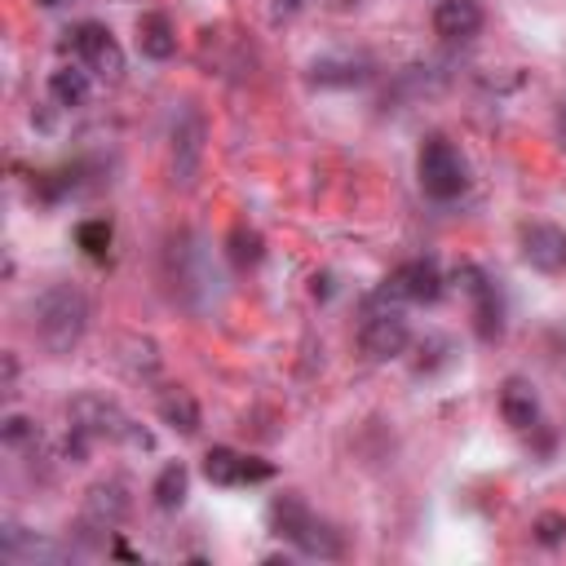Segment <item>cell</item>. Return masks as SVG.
<instances>
[{
    "label": "cell",
    "mask_w": 566,
    "mask_h": 566,
    "mask_svg": "<svg viewBox=\"0 0 566 566\" xmlns=\"http://www.w3.org/2000/svg\"><path fill=\"white\" fill-rule=\"evenodd\" d=\"M535 539H539L544 548H557V544L566 539V513H553V509L539 513V517H535Z\"/></svg>",
    "instance_id": "23"
},
{
    "label": "cell",
    "mask_w": 566,
    "mask_h": 566,
    "mask_svg": "<svg viewBox=\"0 0 566 566\" xmlns=\"http://www.w3.org/2000/svg\"><path fill=\"white\" fill-rule=\"evenodd\" d=\"M66 49L75 53V62H84L97 80H119L124 75V49H119V40L111 35V27L106 22H75L71 31H66Z\"/></svg>",
    "instance_id": "5"
},
{
    "label": "cell",
    "mask_w": 566,
    "mask_h": 566,
    "mask_svg": "<svg viewBox=\"0 0 566 566\" xmlns=\"http://www.w3.org/2000/svg\"><path fill=\"white\" fill-rule=\"evenodd\" d=\"M500 416L509 429L526 433V429H539V394L526 376H509L500 385Z\"/></svg>",
    "instance_id": "14"
},
{
    "label": "cell",
    "mask_w": 566,
    "mask_h": 566,
    "mask_svg": "<svg viewBox=\"0 0 566 566\" xmlns=\"http://www.w3.org/2000/svg\"><path fill=\"white\" fill-rule=\"evenodd\" d=\"M203 478L212 486H256L274 478V464L261 455H243L234 447H208L203 451Z\"/></svg>",
    "instance_id": "10"
},
{
    "label": "cell",
    "mask_w": 566,
    "mask_h": 566,
    "mask_svg": "<svg viewBox=\"0 0 566 566\" xmlns=\"http://www.w3.org/2000/svg\"><path fill=\"white\" fill-rule=\"evenodd\" d=\"M522 256L539 274H562L566 270V230L553 226V221L522 226Z\"/></svg>",
    "instance_id": "12"
},
{
    "label": "cell",
    "mask_w": 566,
    "mask_h": 566,
    "mask_svg": "<svg viewBox=\"0 0 566 566\" xmlns=\"http://www.w3.org/2000/svg\"><path fill=\"white\" fill-rule=\"evenodd\" d=\"M159 420H164L168 429H177L181 438H195V433H199V424H203L199 402H195L186 389H168V394L159 398Z\"/></svg>",
    "instance_id": "18"
},
{
    "label": "cell",
    "mask_w": 566,
    "mask_h": 566,
    "mask_svg": "<svg viewBox=\"0 0 566 566\" xmlns=\"http://www.w3.org/2000/svg\"><path fill=\"white\" fill-rule=\"evenodd\" d=\"M279 4H283V9H287V13H292V9H296V4H301V0H279Z\"/></svg>",
    "instance_id": "26"
},
{
    "label": "cell",
    "mask_w": 566,
    "mask_h": 566,
    "mask_svg": "<svg viewBox=\"0 0 566 566\" xmlns=\"http://www.w3.org/2000/svg\"><path fill=\"white\" fill-rule=\"evenodd\" d=\"M265 517H270V531H274L279 539H287L301 557H323V562H332V557L345 553L340 531H336L332 522H323V517H318L301 495H292V491L274 495Z\"/></svg>",
    "instance_id": "2"
},
{
    "label": "cell",
    "mask_w": 566,
    "mask_h": 566,
    "mask_svg": "<svg viewBox=\"0 0 566 566\" xmlns=\"http://www.w3.org/2000/svg\"><path fill=\"white\" fill-rule=\"evenodd\" d=\"M385 301V296H380ZM358 345L367 358L376 363H389V358H402L407 345H411V327H407V314L398 305H376L367 318H363V332H358Z\"/></svg>",
    "instance_id": "8"
},
{
    "label": "cell",
    "mask_w": 566,
    "mask_h": 566,
    "mask_svg": "<svg viewBox=\"0 0 566 566\" xmlns=\"http://www.w3.org/2000/svg\"><path fill=\"white\" fill-rule=\"evenodd\" d=\"M4 442H9V447L35 442V420H27V416H9V420H4Z\"/></svg>",
    "instance_id": "24"
},
{
    "label": "cell",
    "mask_w": 566,
    "mask_h": 566,
    "mask_svg": "<svg viewBox=\"0 0 566 566\" xmlns=\"http://www.w3.org/2000/svg\"><path fill=\"white\" fill-rule=\"evenodd\" d=\"M371 80V57L363 53H323L310 62V84L318 88H354Z\"/></svg>",
    "instance_id": "13"
},
{
    "label": "cell",
    "mask_w": 566,
    "mask_h": 566,
    "mask_svg": "<svg viewBox=\"0 0 566 566\" xmlns=\"http://www.w3.org/2000/svg\"><path fill=\"white\" fill-rule=\"evenodd\" d=\"M442 287H447V279H442L438 261L433 256H411V261L394 265V274L385 279L380 296L385 301H402V305H433L442 296Z\"/></svg>",
    "instance_id": "7"
},
{
    "label": "cell",
    "mask_w": 566,
    "mask_h": 566,
    "mask_svg": "<svg viewBox=\"0 0 566 566\" xmlns=\"http://www.w3.org/2000/svg\"><path fill=\"white\" fill-rule=\"evenodd\" d=\"M557 133H562V142H566V97L557 102Z\"/></svg>",
    "instance_id": "25"
},
{
    "label": "cell",
    "mask_w": 566,
    "mask_h": 566,
    "mask_svg": "<svg viewBox=\"0 0 566 566\" xmlns=\"http://www.w3.org/2000/svg\"><path fill=\"white\" fill-rule=\"evenodd\" d=\"M111 239H115V221H111V217H84V221L75 226V248H80L88 261H106Z\"/></svg>",
    "instance_id": "20"
},
{
    "label": "cell",
    "mask_w": 566,
    "mask_h": 566,
    "mask_svg": "<svg viewBox=\"0 0 566 566\" xmlns=\"http://www.w3.org/2000/svg\"><path fill=\"white\" fill-rule=\"evenodd\" d=\"M486 13H482V0H438L433 4V31L442 40H473L482 31Z\"/></svg>",
    "instance_id": "15"
},
{
    "label": "cell",
    "mask_w": 566,
    "mask_h": 566,
    "mask_svg": "<svg viewBox=\"0 0 566 566\" xmlns=\"http://www.w3.org/2000/svg\"><path fill=\"white\" fill-rule=\"evenodd\" d=\"M66 420H71V429L88 433L93 442H97V438H106V442H124L128 429H133V416H124V407H119L115 398L93 394V389H84V394L71 398Z\"/></svg>",
    "instance_id": "6"
},
{
    "label": "cell",
    "mask_w": 566,
    "mask_h": 566,
    "mask_svg": "<svg viewBox=\"0 0 566 566\" xmlns=\"http://www.w3.org/2000/svg\"><path fill=\"white\" fill-rule=\"evenodd\" d=\"M416 177H420V190H424L429 199L451 203V199H460L464 186H469V164H464V155H460L447 137H429V142L420 146V155H416Z\"/></svg>",
    "instance_id": "3"
},
{
    "label": "cell",
    "mask_w": 566,
    "mask_h": 566,
    "mask_svg": "<svg viewBox=\"0 0 566 566\" xmlns=\"http://www.w3.org/2000/svg\"><path fill=\"white\" fill-rule=\"evenodd\" d=\"M186 491H190V469H186L181 460H168V464L159 469L155 486H150V495H155V509H164V513H177V509L186 504Z\"/></svg>",
    "instance_id": "19"
},
{
    "label": "cell",
    "mask_w": 566,
    "mask_h": 566,
    "mask_svg": "<svg viewBox=\"0 0 566 566\" xmlns=\"http://www.w3.org/2000/svg\"><path fill=\"white\" fill-rule=\"evenodd\" d=\"M31 327H35V340L53 358L71 354L88 332V296L75 283H49L31 301Z\"/></svg>",
    "instance_id": "1"
},
{
    "label": "cell",
    "mask_w": 566,
    "mask_h": 566,
    "mask_svg": "<svg viewBox=\"0 0 566 566\" xmlns=\"http://www.w3.org/2000/svg\"><path fill=\"white\" fill-rule=\"evenodd\" d=\"M137 49H142V57H150V62H168V57L177 53V27H172V18L159 13V9L142 13V18H137Z\"/></svg>",
    "instance_id": "16"
},
{
    "label": "cell",
    "mask_w": 566,
    "mask_h": 566,
    "mask_svg": "<svg viewBox=\"0 0 566 566\" xmlns=\"http://www.w3.org/2000/svg\"><path fill=\"white\" fill-rule=\"evenodd\" d=\"M226 243H230V261H234V265H256V261L265 256L261 234H256V230H248V226H234Z\"/></svg>",
    "instance_id": "21"
},
{
    "label": "cell",
    "mask_w": 566,
    "mask_h": 566,
    "mask_svg": "<svg viewBox=\"0 0 566 566\" xmlns=\"http://www.w3.org/2000/svg\"><path fill=\"white\" fill-rule=\"evenodd\" d=\"M128 509H133L128 486H124L119 478H102V482H93V486H88V495H84L80 526H84V531H106V535H111L115 526H124Z\"/></svg>",
    "instance_id": "11"
},
{
    "label": "cell",
    "mask_w": 566,
    "mask_h": 566,
    "mask_svg": "<svg viewBox=\"0 0 566 566\" xmlns=\"http://www.w3.org/2000/svg\"><path fill=\"white\" fill-rule=\"evenodd\" d=\"M124 349L133 354V358H128V371H146V376H150V371L159 367V349H155V340H146V336H128Z\"/></svg>",
    "instance_id": "22"
},
{
    "label": "cell",
    "mask_w": 566,
    "mask_h": 566,
    "mask_svg": "<svg viewBox=\"0 0 566 566\" xmlns=\"http://www.w3.org/2000/svg\"><path fill=\"white\" fill-rule=\"evenodd\" d=\"M93 71L84 66V62H66V66H57L53 75H49V97H53V106H84L88 102V88H93V80H88Z\"/></svg>",
    "instance_id": "17"
},
{
    "label": "cell",
    "mask_w": 566,
    "mask_h": 566,
    "mask_svg": "<svg viewBox=\"0 0 566 566\" xmlns=\"http://www.w3.org/2000/svg\"><path fill=\"white\" fill-rule=\"evenodd\" d=\"M40 4H49V9H53V4H62V0H40Z\"/></svg>",
    "instance_id": "27"
},
{
    "label": "cell",
    "mask_w": 566,
    "mask_h": 566,
    "mask_svg": "<svg viewBox=\"0 0 566 566\" xmlns=\"http://www.w3.org/2000/svg\"><path fill=\"white\" fill-rule=\"evenodd\" d=\"M451 283L473 301V332H478V340L495 345L504 336V292H500V283L482 265H473V261L455 265Z\"/></svg>",
    "instance_id": "4"
},
{
    "label": "cell",
    "mask_w": 566,
    "mask_h": 566,
    "mask_svg": "<svg viewBox=\"0 0 566 566\" xmlns=\"http://www.w3.org/2000/svg\"><path fill=\"white\" fill-rule=\"evenodd\" d=\"M168 137H172V177H177L181 186H190L195 172H199V159H203L208 124H203V115H199L190 102H181V106L172 111V119H168Z\"/></svg>",
    "instance_id": "9"
}]
</instances>
